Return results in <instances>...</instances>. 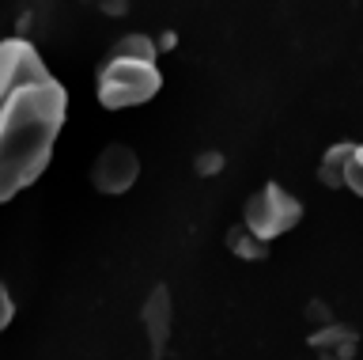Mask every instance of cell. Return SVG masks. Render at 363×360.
<instances>
[{
	"mask_svg": "<svg viewBox=\"0 0 363 360\" xmlns=\"http://www.w3.org/2000/svg\"><path fill=\"white\" fill-rule=\"evenodd\" d=\"M299 220H303V201L291 197L280 182H265L257 194H250L246 209H242V224L265 243L291 231Z\"/></svg>",
	"mask_w": 363,
	"mask_h": 360,
	"instance_id": "cell-3",
	"label": "cell"
},
{
	"mask_svg": "<svg viewBox=\"0 0 363 360\" xmlns=\"http://www.w3.org/2000/svg\"><path fill=\"white\" fill-rule=\"evenodd\" d=\"M11 319H16V300L8 288H0V326H11Z\"/></svg>",
	"mask_w": 363,
	"mask_h": 360,
	"instance_id": "cell-10",
	"label": "cell"
},
{
	"mask_svg": "<svg viewBox=\"0 0 363 360\" xmlns=\"http://www.w3.org/2000/svg\"><path fill=\"white\" fill-rule=\"evenodd\" d=\"M163 76L155 69V42L147 35H125L113 42L110 58L99 69V103L106 110H129L159 95Z\"/></svg>",
	"mask_w": 363,
	"mask_h": 360,
	"instance_id": "cell-2",
	"label": "cell"
},
{
	"mask_svg": "<svg viewBox=\"0 0 363 360\" xmlns=\"http://www.w3.org/2000/svg\"><path fill=\"white\" fill-rule=\"evenodd\" d=\"M318 353H333V356H340V360H352L356 356V345H359V337H356V330H348V326H340V322H333L329 330H322V334H311L306 337Z\"/></svg>",
	"mask_w": 363,
	"mask_h": 360,
	"instance_id": "cell-7",
	"label": "cell"
},
{
	"mask_svg": "<svg viewBox=\"0 0 363 360\" xmlns=\"http://www.w3.org/2000/svg\"><path fill=\"white\" fill-rule=\"evenodd\" d=\"M68 114V92L27 38L0 46V201L38 182Z\"/></svg>",
	"mask_w": 363,
	"mask_h": 360,
	"instance_id": "cell-1",
	"label": "cell"
},
{
	"mask_svg": "<svg viewBox=\"0 0 363 360\" xmlns=\"http://www.w3.org/2000/svg\"><path fill=\"white\" fill-rule=\"evenodd\" d=\"M227 251H231L235 258H242V262H261V258L269 254V243L257 239L246 224H235V228L227 231Z\"/></svg>",
	"mask_w": 363,
	"mask_h": 360,
	"instance_id": "cell-8",
	"label": "cell"
},
{
	"mask_svg": "<svg viewBox=\"0 0 363 360\" xmlns=\"http://www.w3.org/2000/svg\"><path fill=\"white\" fill-rule=\"evenodd\" d=\"M348 190L363 197V144H356V156H352V167H348Z\"/></svg>",
	"mask_w": 363,
	"mask_h": 360,
	"instance_id": "cell-9",
	"label": "cell"
},
{
	"mask_svg": "<svg viewBox=\"0 0 363 360\" xmlns=\"http://www.w3.org/2000/svg\"><path fill=\"white\" fill-rule=\"evenodd\" d=\"M136 175H140V160L129 144H106L91 163V186L99 194H125L136 182Z\"/></svg>",
	"mask_w": 363,
	"mask_h": 360,
	"instance_id": "cell-4",
	"label": "cell"
},
{
	"mask_svg": "<svg viewBox=\"0 0 363 360\" xmlns=\"http://www.w3.org/2000/svg\"><path fill=\"white\" fill-rule=\"evenodd\" d=\"M352 156H356V144H352V141H340V144H333V148H325L322 163H318V182H322L325 190H340V186H348Z\"/></svg>",
	"mask_w": 363,
	"mask_h": 360,
	"instance_id": "cell-6",
	"label": "cell"
},
{
	"mask_svg": "<svg viewBox=\"0 0 363 360\" xmlns=\"http://www.w3.org/2000/svg\"><path fill=\"white\" fill-rule=\"evenodd\" d=\"M144 330H147V342H152V360H159L170 337V296L163 285H155L152 296L144 300Z\"/></svg>",
	"mask_w": 363,
	"mask_h": 360,
	"instance_id": "cell-5",
	"label": "cell"
},
{
	"mask_svg": "<svg viewBox=\"0 0 363 360\" xmlns=\"http://www.w3.org/2000/svg\"><path fill=\"white\" fill-rule=\"evenodd\" d=\"M318 360H340V356H333V353H318Z\"/></svg>",
	"mask_w": 363,
	"mask_h": 360,
	"instance_id": "cell-11",
	"label": "cell"
}]
</instances>
